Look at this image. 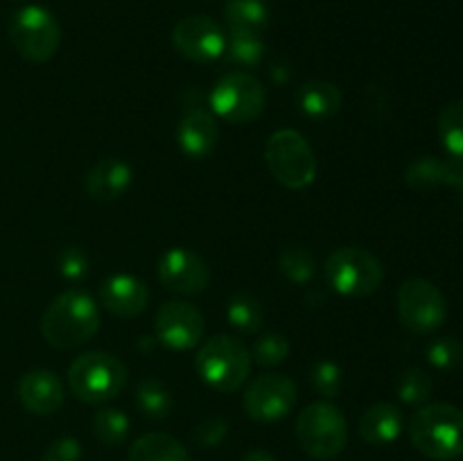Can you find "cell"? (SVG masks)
Returning <instances> with one entry per match:
<instances>
[{"mask_svg": "<svg viewBox=\"0 0 463 461\" xmlns=\"http://www.w3.org/2000/svg\"><path fill=\"white\" fill-rule=\"evenodd\" d=\"M99 330V307L81 289L59 294L41 316V334L54 348H77L90 342Z\"/></svg>", "mask_w": 463, "mask_h": 461, "instance_id": "obj_1", "label": "cell"}, {"mask_svg": "<svg viewBox=\"0 0 463 461\" xmlns=\"http://www.w3.org/2000/svg\"><path fill=\"white\" fill-rule=\"evenodd\" d=\"M410 438L432 461H455L463 455V411L450 402L425 405L411 416Z\"/></svg>", "mask_w": 463, "mask_h": 461, "instance_id": "obj_2", "label": "cell"}, {"mask_svg": "<svg viewBox=\"0 0 463 461\" xmlns=\"http://www.w3.org/2000/svg\"><path fill=\"white\" fill-rule=\"evenodd\" d=\"M194 369L215 391H238L251 373V353L231 334H215L197 351Z\"/></svg>", "mask_w": 463, "mask_h": 461, "instance_id": "obj_3", "label": "cell"}, {"mask_svg": "<svg viewBox=\"0 0 463 461\" xmlns=\"http://www.w3.org/2000/svg\"><path fill=\"white\" fill-rule=\"evenodd\" d=\"M127 366L116 355L104 351H90L75 357L68 369L71 393L89 405H102L113 400L125 389Z\"/></svg>", "mask_w": 463, "mask_h": 461, "instance_id": "obj_4", "label": "cell"}, {"mask_svg": "<svg viewBox=\"0 0 463 461\" xmlns=\"http://www.w3.org/2000/svg\"><path fill=\"white\" fill-rule=\"evenodd\" d=\"M297 441L312 459H335L348 443L346 416L333 402H312L297 419Z\"/></svg>", "mask_w": 463, "mask_h": 461, "instance_id": "obj_5", "label": "cell"}, {"mask_svg": "<svg viewBox=\"0 0 463 461\" xmlns=\"http://www.w3.org/2000/svg\"><path fill=\"white\" fill-rule=\"evenodd\" d=\"M265 163L271 176L289 190H303L315 181L317 156L307 140L294 129H280L265 145Z\"/></svg>", "mask_w": 463, "mask_h": 461, "instance_id": "obj_6", "label": "cell"}, {"mask_svg": "<svg viewBox=\"0 0 463 461\" xmlns=\"http://www.w3.org/2000/svg\"><path fill=\"white\" fill-rule=\"evenodd\" d=\"M328 285L348 298H362L373 294L383 285L384 271L378 258L360 247L337 249L326 260Z\"/></svg>", "mask_w": 463, "mask_h": 461, "instance_id": "obj_7", "label": "cell"}, {"mask_svg": "<svg viewBox=\"0 0 463 461\" xmlns=\"http://www.w3.org/2000/svg\"><path fill=\"white\" fill-rule=\"evenodd\" d=\"M9 41L23 59L32 63H45L57 54L61 43V27L48 9L27 5L12 18Z\"/></svg>", "mask_w": 463, "mask_h": 461, "instance_id": "obj_8", "label": "cell"}, {"mask_svg": "<svg viewBox=\"0 0 463 461\" xmlns=\"http://www.w3.org/2000/svg\"><path fill=\"white\" fill-rule=\"evenodd\" d=\"M267 104V90L258 77L249 72H229L211 90V108L220 120L231 125L253 122Z\"/></svg>", "mask_w": 463, "mask_h": 461, "instance_id": "obj_9", "label": "cell"}, {"mask_svg": "<svg viewBox=\"0 0 463 461\" xmlns=\"http://www.w3.org/2000/svg\"><path fill=\"white\" fill-rule=\"evenodd\" d=\"M398 315L405 328L416 334H430L441 328L448 303L441 289L425 278H407L398 289Z\"/></svg>", "mask_w": 463, "mask_h": 461, "instance_id": "obj_10", "label": "cell"}, {"mask_svg": "<svg viewBox=\"0 0 463 461\" xmlns=\"http://www.w3.org/2000/svg\"><path fill=\"white\" fill-rule=\"evenodd\" d=\"M297 400V384L288 375L265 373L249 382L242 405L249 419L258 420V423H276L294 409Z\"/></svg>", "mask_w": 463, "mask_h": 461, "instance_id": "obj_11", "label": "cell"}, {"mask_svg": "<svg viewBox=\"0 0 463 461\" xmlns=\"http://www.w3.org/2000/svg\"><path fill=\"white\" fill-rule=\"evenodd\" d=\"M154 330L163 346L172 351H190L206 333V321L199 307L188 301H165L156 312Z\"/></svg>", "mask_w": 463, "mask_h": 461, "instance_id": "obj_12", "label": "cell"}, {"mask_svg": "<svg viewBox=\"0 0 463 461\" xmlns=\"http://www.w3.org/2000/svg\"><path fill=\"white\" fill-rule=\"evenodd\" d=\"M172 43L181 57L194 63H211L224 57L226 34L213 18L188 16L175 25Z\"/></svg>", "mask_w": 463, "mask_h": 461, "instance_id": "obj_13", "label": "cell"}, {"mask_svg": "<svg viewBox=\"0 0 463 461\" xmlns=\"http://www.w3.org/2000/svg\"><path fill=\"white\" fill-rule=\"evenodd\" d=\"M158 280L170 292L193 296L208 287L211 269L199 253L185 247H175L158 258Z\"/></svg>", "mask_w": 463, "mask_h": 461, "instance_id": "obj_14", "label": "cell"}, {"mask_svg": "<svg viewBox=\"0 0 463 461\" xmlns=\"http://www.w3.org/2000/svg\"><path fill=\"white\" fill-rule=\"evenodd\" d=\"M66 387L57 373L45 369L27 371L18 380V400L30 414L50 416L61 409Z\"/></svg>", "mask_w": 463, "mask_h": 461, "instance_id": "obj_15", "label": "cell"}, {"mask_svg": "<svg viewBox=\"0 0 463 461\" xmlns=\"http://www.w3.org/2000/svg\"><path fill=\"white\" fill-rule=\"evenodd\" d=\"M99 301L104 310L122 319H134L145 312L149 303V289L140 278L131 274H113L99 287Z\"/></svg>", "mask_w": 463, "mask_h": 461, "instance_id": "obj_16", "label": "cell"}, {"mask_svg": "<svg viewBox=\"0 0 463 461\" xmlns=\"http://www.w3.org/2000/svg\"><path fill=\"white\" fill-rule=\"evenodd\" d=\"M405 181L416 193H430L439 185L463 188V163L441 161L437 156H419L405 170Z\"/></svg>", "mask_w": 463, "mask_h": 461, "instance_id": "obj_17", "label": "cell"}, {"mask_svg": "<svg viewBox=\"0 0 463 461\" xmlns=\"http://www.w3.org/2000/svg\"><path fill=\"white\" fill-rule=\"evenodd\" d=\"M220 129L217 118L203 108H193L184 116L176 129V143L188 158H206L215 149Z\"/></svg>", "mask_w": 463, "mask_h": 461, "instance_id": "obj_18", "label": "cell"}, {"mask_svg": "<svg viewBox=\"0 0 463 461\" xmlns=\"http://www.w3.org/2000/svg\"><path fill=\"white\" fill-rule=\"evenodd\" d=\"M134 172L125 161L116 156L99 158L86 174V193L95 202H113L129 190Z\"/></svg>", "mask_w": 463, "mask_h": 461, "instance_id": "obj_19", "label": "cell"}, {"mask_svg": "<svg viewBox=\"0 0 463 461\" xmlns=\"http://www.w3.org/2000/svg\"><path fill=\"white\" fill-rule=\"evenodd\" d=\"M360 437L369 446L383 447L396 441L402 432V414L392 402H375L360 416Z\"/></svg>", "mask_w": 463, "mask_h": 461, "instance_id": "obj_20", "label": "cell"}, {"mask_svg": "<svg viewBox=\"0 0 463 461\" xmlns=\"http://www.w3.org/2000/svg\"><path fill=\"white\" fill-rule=\"evenodd\" d=\"M127 461H193V456L184 443L170 434L149 432L131 443Z\"/></svg>", "mask_w": 463, "mask_h": 461, "instance_id": "obj_21", "label": "cell"}, {"mask_svg": "<svg viewBox=\"0 0 463 461\" xmlns=\"http://www.w3.org/2000/svg\"><path fill=\"white\" fill-rule=\"evenodd\" d=\"M297 102L310 120H328L342 108V90L330 81H307L298 90Z\"/></svg>", "mask_w": 463, "mask_h": 461, "instance_id": "obj_22", "label": "cell"}, {"mask_svg": "<svg viewBox=\"0 0 463 461\" xmlns=\"http://www.w3.org/2000/svg\"><path fill=\"white\" fill-rule=\"evenodd\" d=\"M224 18L231 32L262 34L269 23V7L267 0H226Z\"/></svg>", "mask_w": 463, "mask_h": 461, "instance_id": "obj_23", "label": "cell"}, {"mask_svg": "<svg viewBox=\"0 0 463 461\" xmlns=\"http://www.w3.org/2000/svg\"><path fill=\"white\" fill-rule=\"evenodd\" d=\"M226 319L240 333H258L265 321V307L253 294L235 292L226 306Z\"/></svg>", "mask_w": 463, "mask_h": 461, "instance_id": "obj_24", "label": "cell"}, {"mask_svg": "<svg viewBox=\"0 0 463 461\" xmlns=\"http://www.w3.org/2000/svg\"><path fill=\"white\" fill-rule=\"evenodd\" d=\"M136 405L149 420H165L172 411V396L161 380L145 378L136 389Z\"/></svg>", "mask_w": 463, "mask_h": 461, "instance_id": "obj_25", "label": "cell"}, {"mask_svg": "<svg viewBox=\"0 0 463 461\" xmlns=\"http://www.w3.org/2000/svg\"><path fill=\"white\" fill-rule=\"evenodd\" d=\"M224 57L235 66L256 68L265 57V43H262L260 34H251V32H231L226 36V50Z\"/></svg>", "mask_w": 463, "mask_h": 461, "instance_id": "obj_26", "label": "cell"}, {"mask_svg": "<svg viewBox=\"0 0 463 461\" xmlns=\"http://www.w3.org/2000/svg\"><path fill=\"white\" fill-rule=\"evenodd\" d=\"M439 136L452 161L463 163V99L450 102L439 113Z\"/></svg>", "mask_w": 463, "mask_h": 461, "instance_id": "obj_27", "label": "cell"}, {"mask_svg": "<svg viewBox=\"0 0 463 461\" xmlns=\"http://www.w3.org/2000/svg\"><path fill=\"white\" fill-rule=\"evenodd\" d=\"M93 434L104 446H120L129 437V419L120 409L104 407L93 416Z\"/></svg>", "mask_w": 463, "mask_h": 461, "instance_id": "obj_28", "label": "cell"}, {"mask_svg": "<svg viewBox=\"0 0 463 461\" xmlns=\"http://www.w3.org/2000/svg\"><path fill=\"white\" fill-rule=\"evenodd\" d=\"M279 267L292 283L306 285L315 278L317 274V262L307 249L303 247H289L280 253Z\"/></svg>", "mask_w": 463, "mask_h": 461, "instance_id": "obj_29", "label": "cell"}, {"mask_svg": "<svg viewBox=\"0 0 463 461\" xmlns=\"http://www.w3.org/2000/svg\"><path fill=\"white\" fill-rule=\"evenodd\" d=\"M396 391L405 405H423L432 396V378L423 369H407L398 378Z\"/></svg>", "mask_w": 463, "mask_h": 461, "instance_id": "obj_30", "label": "cell"}, {"mask_svg": "<svg viewBox=\"0 0 463 461\" xmlns=\"http://www.w3.org/2000/svg\"><path fill=\"white\" fill-rule=\"evenodd\" d=\"M430 364L439 371H455L463 364V343L455 337H439L428 346Z\"/></svg>", "mask_w": 463, "mask_h": 461, "instance_id": "obj_31", "label": "cell"}, {"mask_svg": "<svg viewBox=\"0 0 463 461\" xmlns=\"http://www.w3.org/2000/svg\"><path fill=\"white\" fill-rule=\"evenodd\" d=\"M289 355V343L283 334L279 333H267L253 343L251 357L260 366H279L280 362L288 360Z\"/></svg>", "mask_w": 463, "mask_h": 461, "instance_id": "obj_32", "label": "cell"}, {"mask_svg": "<svg viewBox=\"0 0 463 461\" xmlns=\"http://www.w3.org/2000/svg\"><path fill=\"white\" fill-rule=\"evenodd\" d=\"M310 378L315 391L326 398H335L342 389V369L335 362H317Z\"/></svg>", "mask_w": 463, "mask_h": 461, "instance_id": "obj_33", "label": "cell"}, {"mask_svg": "<svg viewBox=\"0 0 463 461\" xmlns=\"http://www.w3.org/2000/svg\"><path fill=\"white\" fill-rule=\"evenodd\" d=\"M59 274L71 283H80L89 274V256L80 247H66L59 253Z\"/></svg>", "mask_w": 463, "mask_h": 461, "instance_id": "obj_34", "label": "cell"}, {"mask_svg": "<svg viewBox=\"0 0 463 461\" xmlns=\"http://www.w3.org/2000/svg\"><path fill=\"white\" fill-rule=\"evenodd\" d=\"M226 432H229V423L224 419H220V416H213V419L202 420L194 428L193 441L199 443L202 447H215L224 441Z\"/></svg>", "mask_w": 463, "mask_h": 461, "instance_id": "obj_35", "label": "cell"}, {"mask_svg": "<svg viewBox=\"0 0 463 461\" xmlns=\"http://www.w3.org/2000/svg\"><path fill=\"white\" fill-rule=\"evenodd\" d=\"M81 446L75 437H61L50 443L41 461H80Z\"/></svg>", "mask_w": 463, "mask_h": 461, "instance_id": "obj_36", "label": "cell"}, {"mask_svg": "<svg viewBox=\"0 0 463 461\" xmlns=\"http://www.w3.org/2000/svg\"><path fill=\"white\" fill-rule=\"evenodd\" d=\"M242 461H276V459L267 450H249L247 455L242 456Z\"/></svg>", "mask_w": 463, "mask_h": 461, "instance_id": "obj_37", "label": "cell"}, {"mask_svg": "<svg viewBox=\"0 0 463 461\" xmlns=\"http://www.w3.org/2000/svg\"><path fill=\"white\" fill-rule=\"evenodd\" d=\"M461 193H463V188H461Z\"/></svg>", "mask_w": 463, "mask_h": 461, "instance_id": "obj_38", "label": "cell"}]
</instances>
